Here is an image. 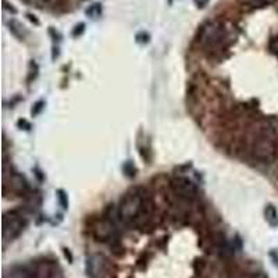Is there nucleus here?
Here are the masks:
<instances>
[{
	"label": "nucleus",
	"instance_id": "a211bd4d",
	"mask_svg": "<svg viewBox=\"0 0 278 278\" xmlns=\"http://www.w3.org/2000/svg\"><path fill=\"white\" fill-rule=\"evenodd\" d=\"M193 3L196 5L197 7H200V9H203V7L207 6L208 0H193Z\"/></svg>",
	"mask_w": 278,
	"mask_h": 278
},
{
	"label": "nucleus",
	"instance_id": "0eeeda50",
	"mask_svg": "<svg viewBox=\"0 0 278 278\" xmlns=\"http://www.w3.org/2000/svg\"><path fill=\"white\" fill-rule=\"evenodd\" d=\"M106 259L102 255H91L87 260V274L89 278H102L106 272Z\"/></svg>",
	"mask_w": 278,
	"mask_h": 278
},
{
	"label": "nucleus",
	"instance_id": "f03ea898",
	"mask_svg": "<svg viewBox=\"0 0 278 278\" xmlns=\"http://www.w3.org/2000/svg\"><path fill=\"white\" fill-rule=\"evenodd\" d=\"M144 204L145 202L139 193H129L122 199L121 204L118 207V219L125 223L138 219V216L144 208Z\"/></svg>",
	"mask_w": 278,
	"mask_h": 278
},
{
	"label": "nucleus",
	"instance_id": "6ab92c4d",
	"mask_svg": "<svg viewBox=\"0 0 278 278\" xmlns=\"http://www.w3.org/2000/svg\"><path fill=\"white\" fill-rule=\"evenodd\" d=\"M253 278H267V275H264L263 272H260V274H256V275Z\"/></svg>",
	"mask_w": 278,
	"mask_h": 278
},
{
	"label": "nucleus",
	"instance_id": "1a4fd4ad",
	"mask_svg": "<svg viewBox=\"0 0 278 278\" xmlns=\"http://www.w3.org/2000/svg\"><path fill=\"white\" fill-rule=\"evenodd\" d=\"M266 220L270 223V226H278V213L274 206L268 204L266 207Z\"/></svg>",
	"mask_w": 278,
	"mask_h": 278
},
{
	"label": "nucleus",
	"instance_id": "ddd939ff",
	"mask_svg": "<svg viewBox=\"0 0 278 278\" xmlns=\"http://www.w3.org/2000/svg\"><path fill=\"white\" fill-rule=\"evenodd\" d=\"M57 199L58 203H60V206L63 208L68 207V199H67V195H65V192L64 191H57Z\"/></svg>",
	"mask_w": 278,
	"mask_h": 278
},
{
	"label": "nucleus",
	"instance_id": "20e7f679",
	"mask_svg": "<svg viewBox=\"0 0 278 278\" xmlns=\"http://www.w3.org/2000/svg\"><path fill=\"white\" fill-rule=\"evenodd\" d=\"M171 188H173L174 193L184 200H195L199 195L197 186L192 182L189 178L185 177H177L171 181Z\"/></svg>",
	"mask_w": 278,
	"mask_h": 278
},
{
	"label": "nucleus",
	"instance_id": "dca6fc26",
	"mask_svg": "<svg viewBox=\"0 0 278 278\" xmlns=\"http://www.w3.org/2000/svg\"><path fill=\"white\" fill-rule=\"evenodd\" d=\"M84 28H85V24H80V25H77L76 29H74V32H73V35H74V36L81 35L82 32H84Z\"/></svg>",
	"mask_w": 278,
	"mask_h": 278
},
{
	"label": "nucleus",
	"instance_id": "9b49d317",
	"mask_svg": "<svg viewBox=\"0 0 278 278\" xmlns=\"http://www.w3.org/2000/svg\"><path fill=\"white\" fill-rule=\"evenodd\" d=\"M88 17L91 18H98L100 17V14H102V5L100 3H93L92 6H89V9L87 10Z\"/></svg>",
	"mask_w": 278,
	"mask_h": 278
},
{
	"label": "nucleus",
	"instance_id": "f257e3e1",
	"mask_svg": "<svg viewBox=\"0 0 278 278\" xmlns=\"http://www.w3.org/2000/svg\"><path fill=\"white\" fill-rule=\"evenodd\" d=\"M227 32L224 25L219 21H208L203 25L199 32V42L210 52H219L226 46Z\"/></svg>",
	"mask_w": 278,
	"mask_h": 278
},
{
	"label": "nucleus",
	"instance_id": "6e6552de",
	"mask_svg": "<svg viewBox=\"0 0 278 278\" xmlns=\"http://www.w3.org/2000/svg\"><path fill=\"white\" fill-rule=\"evenodd\" d=\"M10 182H12V188L14 191L23 192L24 189L27 188V182L24 180V177H21L20 174H14L12 177V180H10Z\"/></svg>",
	"mask_w": 278,
	"mask_h": 278
},
{
	"label": "nucleus",
	"instance_id": "423d86ee",
	"mask_svg": "<svg viewBox=\"0 0 278 278\" xmlns=\"http://www.w3.org/2000/svg\"><path fill=\"white\" fill-rule=\"evenodd\" d=\"M116 220L110 217L99 221L93 228V235L98 238L99 241H116Z\"/></svg>",
	"mask_w": 278,
	"mask_h": 278
},
{
	"label": "nucleus",
	"instance_id": "7ed1b4c3",
	"mask_svg": "<svg viewBox=\"0 0 278 278\" xmlns=\"http://www.w3.org/2000/svg\"><path fill=\"white\" fill-rule=\"evenodd\" d=\"M277 152V146H275V141L268 139L266 136H260L255 139L253 146H252V153L253 156L260 160V162H271Z\"/></svg>",
	"mask_w": 278,
	"mask_h": 278
},
{
	"label": "nucleus",
	"instance_id": "39448f33",
	"mask_svg": "<svg viewBox=\"0 0 278 278\" xmlns=\"http://www.w3.org/2000/svg\"><path fill=\"white\" fill-rule=\"evenodd\" d=\"M24 228V220L17 213H7L3 219V239L5 242L17 238Z\"/></svg>",
	"mask_w": 278,
	"mask_h": 278
},
{
	"label": "nucleus",
	"instance_id": "f3484780",
	"mask_svg": "<svg viewBox=\"0 0 278 278\" xmlns=\"http://www.w3.org/2000/svg\"><path fill=\"white\" fill-rule=\"evenodd\" d=\"M42 107H43V102H38V103L35 104V109H32V114L36 116L42 110Z\"/></svg>",
	"mask_w": 278,
	"mask_h": 278
},
{
	"label": "nucleus",
	"instance_id": "2eb2a0df",
	"mask_svg": "<svg viewBox=\"0 0 278 278\" xmlns=\"http://www.w3.org/2000/svg\"><path fill=\"white\" fill-rule=\"evenodd\" d=\"M124 170H125V173H127L128 175H132V174H135V167H133L131 163H127V164L124 166Z\"/></svg>",
	"mask_w": 278,
	"mask_h": 278
},
{
	"label": "nucleus",
	"instance_id": "f8f14e48",
	"mask_svg": "<svg viewBox=\"0 0 278 278\" xmlns=\"http://www.w3.org/2000/svg\"><path fill=\"white\" fill-rule=\"evenodd\" d=\"M10 29L13 31V34L18 36V38H23V27H21V24L17 23L16 20H13L12 23H10Z\"/></svg>",
	"mask_w": 278,
	"mask_h": 278
},
{
	"label": "nucleus",
	"instance_id": "9d476101",
	"mask_svg": "<svg viewBox=\"0 0 278 278\" xmlns=\"http://www.w3.org/2000/svg\"><path fill=\"white\" fill-rule=\"evenodd\" d=\"M5 278H32V272L25 270V268H18V270L7 272Z\"/></svg>",
	"mask_w": 278,
	"mask_h": 278
},
{
	"label": "nucleus",
	"instance_id": "4468645a",
	"mask_svg": "<svg viewBox=\"0 0 278 278\" xmlns=\"http://www.w3.org/2000/svg\"><path fill=\"white\" fill-rule=\"evenodd\" d=\"M243 5H252V6H260V5H264L268 0H239Z\"/></svg>",
	"mask_w": 278,
	"mask_h": 278
}]
</instances>
